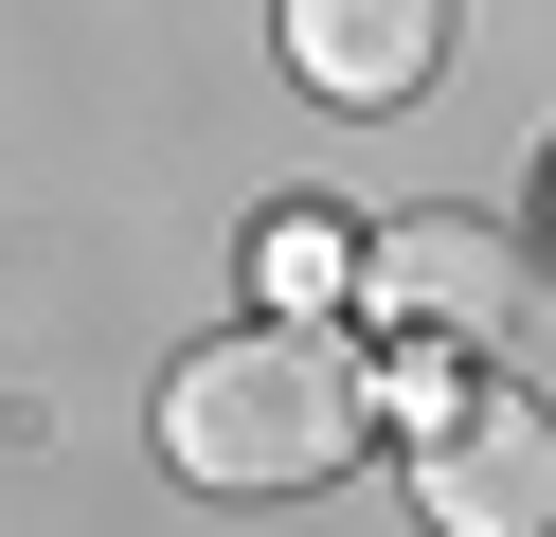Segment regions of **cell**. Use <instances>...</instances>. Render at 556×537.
<instances>
[{
  "mask_svg": "<svg viewBox=\"0 0 556 537\" xmlns=\"http://www.w3.org/2000/svg\"><path fill=\"white\" fill-rule=\"evenodd\" d=\"M359 286L413 322V358H503V322H520V251L484 233V215H413V233H377L359 251Z\"/></svg>",
  "mask_w": 556,
  "mask_h": 537,
  "instance_id": "obj_3",
  "label": "cell"
},
{
  "mask_svg": "<svg viewBox=\"0 0 556 537\" xmlns=\"http://www.w3.org/2000/svg\"><path fill=\"white\" fill-rule=\"evenodd\" d=\"M341 269H359V251H341V215H305V197L252 233V286H269L288 322H324V305H341Z\"/></svg>",
  "mask_w": 556,
  "mask_h": 537,
  "instance_id": "obj_5",
  "label": "cell"
},
{
  "mask_svg": "<svg viewBox=\"0 0 556 537\" xmlns=\"http://www.w3.org/2000/svg\"><path fill=\"white\" fill-rule=\"evenodd\" d=\"M288 72L324 107H413L448 72V0H288Z\"/></svg>",
  "mask_w": 556,
  "mask_h": 537,
  "instance_id": "obj_4",
  "label": "cell"
},
{
  "mask_svg": "<svg viewBox=\"0 0 556 537\" xmlns=\"http://www.w3.org/2000/svg\"><path fill=\"white\" fill-rule=\"evenodd\" d=\"M413 520L431 537H556V412L484 358H413Z\"/></svg>",
  "mask_w": 556,
  "mask_h": 537,
  "instance_id": "obj_2",
  "label": "cell"
},
{
  "mask_svg": "<svg viewBox=\"0 0 556 537\" xmlns=\"http://www.w3.org/2000/svg\"><path fill=\"white\" fill-rule=\"evenodd\" d=\"M377 430V376H359V341L341 322H233V341H198L180 376H162V465L180 484H216V501H288V484H324L341 448Z\"/></svg>",
  "mask_w": 556,
  "mask_h": 537,
  "instance_id": "obj_1",
  "label": "cell"
}]
</instances>
